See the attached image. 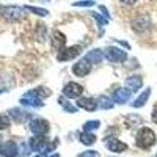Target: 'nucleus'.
Segmentation results:
<instances>
[{
	"instance_id": "1",
	"label": "nucleus",
	"mask_w": 157,
	"mask_h": 157,
	"mask_svg": "<svg viewBox=\"0 0 157 157\" xmlns=\"http://www.w3.org/2000/svg\"><path fill=\"white\" fill-rule=\"evenodd\" d=\"M52 94V91L47 90L46 86H38L35 90L27 91L22 98H21V105L24 107H30V109H41L44 105V99Z\"/></svg>"
},
{
	"instance_id": "2",
	"label": "nucleus",
	"mask_w": 157,
	"mask_h": 157,
	"mask_svg": "<svg viewBox=\"0 0 157 157\" xmlns=\"http://www.w3.org/2000/svg\"><path fill=\"white\" fill-rule=\"evenodd\" d=\"M155 141H157L155 134H154V130L149 129V127H141L137 132V135H135V145L140 149H149V148H152L155 145Z\"/></svg>"
},
{
	"instance_id": "3",
	"label": "nucleus",
	"mask_w": 157,
	"mask_h": 157,
	"mask_svg": "<svg viewBox=\"0 0 157 157\" xmlns=\"http://www.w3.org/2000/svg\"><path fill=\"white\" fill-rule=\"evenodd\" d=\"M0 17H3L6 22H21L25 17L24 6L16 5H2L0 6Z\"/></svg>"
},
{
	"instance_id": "4",
	"label": "nucleus",
	"mask_w": 157,
	"mask_h": 157,
	"mask_svg": "<svg viewBox=\"0 0 157 157\" xmlns=\"http://www.w3.org/2000/svg\"><path fill=\"white\" fill-rule=\"evenodd\" d=\"M30 130L35 137H46L50 130V124L44 118H32L30 120Z\"/></svg>"
},
{
	"instance_id": "5",
	"label": "nucleus",
	"mask_w": 157,
	"mask_h": 157,
	"mask_svg": "<svg viewBox=\"0 0 157 157\" xmlns=\"http://www.w3.org/2000/svg\"><path fill=\"white\" fill-rule=\"evenodd\" d=\"M104 57H105L110 63H123L127 60V54L126 50L115 47V46H109L104 49Z\"/></svg>"
},
{
	"instance_id": "6",
	"label": "nucleus",
	"mask_w": 157,
	"mask_h": 157,
	"mask_svg": "<svg viewBox=\"0 0 157 157\" xmlns=\"http://www.w3.org/2000/svg\"><path fill=\"white\" fill-rule=\"evenodd\" d=\"M82 54V46H71V47H64L57 54V60L58 61H71L74 58H77Z\"/></svg>"
},
{
	"instance_id": "7",
	"label": "nucleus",
	"mask_w": 157,
	"mask_h": 157,
	"mask_svg": "<svg viewBox=\"0 0 157 157\" xmlns=\"http://www.w3.org/2000/svg\"><path fill=\"white\" fill-rule=\"evenodd\" d=\"M104 143H105V148L110 152H115V154H121V152L127 151V148H129L124 141L118 140L115 137H105V138H104Z\"/></svg>"
},
{
	"instance_id": "8",
	"label": "nucleus",
	"mask_w": 157,
	"mask_h": 157,
	"mask_svg": "<svg viewBox=\"0 0 157 157\" xmlns=\"http://www.w3.org/2000/svg\"><path fill=\"white\" fill-rule=\"evenodd\" d=\"M82 93H83V86L77 82H68L63 86V96L64 98H69V99L82 98Z\"/></svg>"
},
{
	"instance_id": "9",
	"label": "nucleus",
	"mask_w": 157,
	"mask_h": 157,
	"mask_svg": "<svg viewBox=\"0 0 157 157\" xmlns=\"http://www.w3.org/2000/svg\"><path fill=\"white\" fill-rule=\"evenodd\" d=\"M0 155L2 157H17L19 155V148L16 145V141L6 140L3 143H0Z\"/></svg>"
},
{
	"instance_id": "10",
	"label": "nucleus",
	"mask_w": 157,
	"mask_h": 157,
	"mask_svg": "<svg viewBox=\"0 0 157 157\" xmlns=\"http://www.w3.org/2000/svg\"><path fill=\"white\" fill-rule=\"evenodd\" d=\"M91 69H93V64L88 63L85 58L78 60L77 63L72 64V74L77 75V77H85V75H88V74L91 72Z\"/></svg>"
},
{
	"instance_id": "11",
	"label": "nucleus",
	"mask_w": 157,
	"mask_h": 157,
	"mask_svg": "<svg viewBox=\"0 0 157 157\" xmlns=\"http://www.w3.org/2000/svg\"><path fill=\"white\" fill-rule=\"evenodd\" d=\"M8 116H10L14 123H17V124L27 123L29 120H32V115H30L27 110H22V109H19V107H14V109L8 110Z\"/></svg>"
},
{
	"instance_id": "12",
	"label": "nucleus",
	"mask_w": 157,
	"mask_h": 157,
	"mask_svg": "<svg viewBox=\"0 0 157 157\" xmlns=\"http://www.w3.org/2000/svg\"><path fill=\"white\" fill-rule=\"evenodd\" d=\"M50 46L54 50L60 52L61 49L66 47V36H64L60 30H54L50 33Z\"/></svg>"
},
{
	"instance_id": "13",
	"label": "nucleus",
	"mask_w": 157,
	"mask_h": 157,
	"mask_svg": "<svg viewBox=\"0 0 157 157\" xmlns=\"http://www.w3.org/2000/svg\"><path fill=\"white\" fill-rule=\"evenodd\" d=\"M143 86V77L140 74H132L126 78V88L130 91V93H135Z\"/></svg>"
},
{
	"instance_id": "14",
	"label": "nucleus",
	"mask_w": 157,
	"mask_h": 157,
	"mask_svg": "<svg viewBox=\"0 0 157 157\" xmlns=\"http://www.w3.org/2000/svg\"><path fill=\"white\" fill-rule=\"evenodd\" d=\"M47 143H49V138H46V137H35L33 135V138H30V141H29V146H30L32 151H36L39 154H43L46 146H47Z\"/></svg>"
},
{
	"instance_id": "15",
	"label": "nucleus",
	"mask_w": 157,
	"mask_h": 157,
	"mask_svg": "<svg viewBox=\"0 0 157 157\" xmlns=\"http://www.w3.org/2000/svg\"><path fill=\"white\" fill-rule=\"evenodd\" d=\"M149 25H151V21L148 16H138L132 21V29L134 32L137 33H143V32H146L149 29Z\"/></svg>"
},
{
	"instance_id": "16",
	"label": "nucleus",
	"mask_w": 157,
	"mask_h": 157,
	"mask_svg": "<svg viewBox=\"0 0 157 157\" xmlns=\"http://www.w3.org/2000/svg\"><path fill=\"white\" fill-rule=\"evenodd\" d=\"M77 109H83L86 112H94V110H98V99H93V98H78Z\"/></svg>"
},
{
	"instance_id": "17",
	"label": "nucleus",
	"mask_w": 157,
	"mask_h": 157,
	"mask_svg": "<svg viewBox=\"0 0 157 157\" xmlns=\"http://www.w3.org/2000/svg\"><path fill=\"white\" fill-rule=\"evenodd\" d=\"M83 58L88 63H91V64H99V63H102V60L105 57H104V50H101V49H91Z\"/></svg>"
},
{
	"instance_id": "18",
	"label": "nucleus",
	"mask_w": 157,
	"mask_h": 157,
	"mask_svg": "<svg viewBox=\"0 0 157 157\" xmlns=\"http://www.w3.org/2000/svg\"><path fill=\"white\" fill-rule=\"evenodd\" d=\"M130 91L127 90V88H118L115 93H113V98H112V101L115 102V104H126L129 99H130Z\"/></svg>"
},
{
	"instance_id": "19",
	"label": "nucleus",
	"mask_w": 157,
	"mask_h": 157,
	"mask_svg": "<svg viewBox=\"0 0 157 157\" xmlns=\"http://www.w3.org/2000/svg\"><path fill=\"white\" fill-rule=\"evenodd\" d=\"M149 96H151V88H146L145 91H143V93L132 102V104H130V105H132L134 109H140V107H143V105H145V104H146V101L149 99Z\"/></svg>"
},
{
	"instance_id": "20",
	"label": "nucleus",
	"mask_w": 157,
	"mask_h": 157,
	"mask_svg": "<svg viewBox=\"0 0 157 157\" xmlns=\"http://www.w3.org/2000/svg\"><path fill=\"white\" fill-rule=\"evenodd\" d=\"M113 105H115V102L109 96L101 94L98 98V109H101V110H110V109H113Z\"/></svg>"
},
{
	"instance_id": "21",
	"label": "nucleus",
	"mask_w": 157,
	"mask_h": 157,
	"mask_svg": "<svg viewBox=\"0 0 157 157\" xmlns=\"http://www.w3.org/2000/svg\"><path fill=\"white\" fill-rule=\"evenodd\" d=\"M58 104L63 107V110L68 112V113H77V112H78V109H77L75 105H72L71 102H68L64 96H60V98H58Z\"/></svg>"
},
{
	"instance_id": "22",
	"label": "nucleus",
	"mask_w": 157,
	"mask_h": 157,
	"mask_svg": "<svg viewBox=\"0 0 157 157\" xmlns=\"http://www.w3.org/2000/svg\"><path fill=\"white\" fill-rule=\"evenodd\" d=\"M78 137H80V143H83V145H86V146L94 145V143H96V138H98L94 134H91V132H82Z\"/></svg>"
},
{
	"instance_id": "23",
	"label": "nucleus",
	"mask_w": 157,
	"mask_h": 157,
	"mask_svg": "<svg viewBox=\"0 0 157 157\" xmlns=\"http://www.w3.org/2000/svg\"><path fill=\"white\" fill-rule=\"evenodd\" d=\"M24 10H25V11H30V13H33V14H36V16H39V17L49 16V11H47V10H44V8H39V6L25 5V6H24Z\"/></svg>"
},
{
	"instance_id": "24",
	"label": "nucleus",
	"mask_w": 157,
	"mask_h": 157,
	"mask_svg": "<svg viewBox=\"0 0 157 157\" xmlns=\"http://www.w3.org/2000/svg\"><path fill=\"white\" fill-rule=\"evenodd\" d=\"M101 127V121L99 120H90L86 123H83V132H93Z\"/></svg>"
},
{
	"instance_id": "25",
	"label": "nucleus",
	"mask_w": 157,
	"mask_h": 157,
	"mask_svg": "<svg viewBox=\"0 0 157 157\" xmlns=\"http://www.w3.org/2000/svg\"><path fill=\"white\" fill-rule=\"evenodd\" d=\"M11 126V121H10V116L6 113H0V130H5Z\"/></svg>"
},
{
	"instance_id": "26",
	"label": "nucleus",
	"mask_w": 157,
	"mask_h": 157,
	"mask_svg": "<svg viewBox=\"0 0 157 157\" xmlns=\"http://www.w3.org/2000/svg\"><path fill=\"white\" fill-rule=\"evenodd\" d=\"M91 16H93V17L96 19V22L99 24V27H101V29H104V27L107 25V22H109L105 17H102V16L99 14V13H91Z\"/></svg>"
},
{
	"instance_id": "27",
	"label": "nucleus",
	"mask_w": 157,
	"mask_h": 157,
	"mask_svg": "<svg viewBox=\"0 0 157 157\" xmlns=\"http://www.w3.org/2000/svg\"><path fill=\"white\" fill-rule=\"evenodd\" d=\"M30 152H32V149H30V146L27 145V143H22V145L19 146V155L21 157H27Z\"/></svg>"
},
{
	"instance_id": "28",
	"label": "nucleus",
	"mask_w": 157,
	"mask_h": 157,
	"mask_svg": "<svg viewBox=\"0 0 157 157\" xmlns=\"http://www.w3.org/2000/svg\"><path fill=\"white\" fill-rule=\"evenodd\" d=\"M77 157H101V154H99L98 151H94V149H88V151L80 152Z\"/></svg>"
},
{
	"instance_id": "29",
	"label": "nucleus",
	"mask_w": 157,
	"mask_h": 157,
	"mask_svg": "<svg viewBox=\"0 0 157 157\" xmlns=\"http://www.w3.org/2000/svg\"><path fill=\"white\" fill-rule=\"evenodd\" d=\"M74 6H93L94 0H82V2H74Z\"/></svg>"
},
{
	"instance_id": "30",
	"label": "nucleus",
	"mask_w": 157,
	"mask_h": 157,
	"mask_svg": "<svg viewBox=\"0 0 157 157\" xmlns=\"http://www.w3.org/2000/svg\"><path fill=\"white\" fill-rule=\"evenodd\" d=\"M151 120H152V123L154 124H157V104L154 105V109H152V113H151Z\"/></svg>"
},
{
	"instance_id": "31",
	"label": "nucleus",
	"mask_w": 157,
	"mask_h": 157,
	"mask_svg": "<svg viewBox=\"0 0 157 157\" xmlns=\"http://www.w3.org/2000/svg\"><path fill=\"white\" fill-rule=\"evenodd\" d=\"M99 10L102 11V14H104V17H105V19L109 21V19H110V14H109V11H107V8H105V6H99Z\"/></svg>"
},
{
	"instance_id": "32",
	"label": "nucleus",
	"mask_w": 157,
	"mask_h": 157,
	"mask_svg": "<svg viewBox=\"0 0 157 157\" xmlns=\"http://www.w3.org/2000/svg\"><path fill=\"white\" fill-rule=\"evenodd\" d=\"M120 2H121L123 5H127V6H130V5H135V3H137V0H120Z\"/></svg>"
},
{
	"instance_id": "33",
	"label": "nucleus",
	"mask_w": 157,
	"mask_h": 157,
	"mask_svg": "<svg viewBox=\"0 0 157 157\" xmlns=\"http://www.w3.org/2000/svg\"><path fill=\"white\" fill-rule=\"evenodd\" d=\"M47 157H60V154L55 152V154H50V155H47Z\"/></svg>"
},
{
	"instance_id": "34",
	"label": "nucleus",
	"mask_w": 157,
	"mask_h": 157,
	"mask_svg": "<svg viewBox=\"0 0 157 157\" xmlns=\"http://www.w3.org/2000/svg\"><path fill=\"white\" fill-rule=\"evenodd\" d=\"M5 91H6V90H0V94H2V93H5Z\"/></svg>"
},
{
	"instance_id": "35",
	"label": "nucleus",
	"mask_w": 157,
	"mask_h": 157,
	"mask_svg": "<svg viewBox=\"0 0 157 157\" xmlns=\"http://www.w3.org/2000/svg\"><path fill=\"white\" fill-rule=\"evenodd\" d=\"M35 157H41V154H36V155H35Z\"/></svg>"
},
{
	"instance_id": "36",
	"label": "nucleus",
	"mask_w": 157,
	"mask_h": 157,
	"mask_svg": "<svg viewBox=\"0 0 157 157\" xmlns=\"http://www.w3.org/2000/svg\"><path fill=\"white\" fill-rule=\"evenodd\" d=\"M155 157H157V154H155Z\"/></svg>"
}]
</instances>
